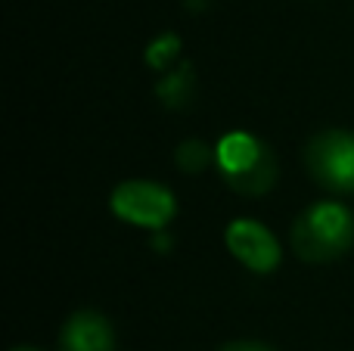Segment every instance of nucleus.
I'll return each mask as SVG.
<instances>
[{
  "label": "nucleus",
  "mask_w": 354,
  "mask_h": 351,
  "mask_svg": "<svg viewBox=\"0 0 354 351\" xmlns=\"http://www.w3.org/2000/svg\"><path fill=\"white\" fill-rule=\"evenodd\" d=\"M208 3H212V0H183V6H187L189 12H202Z\"/></svg>",
  "instance_id": "obj_11"
},
{
  "label": "nucleus",
  "mask_w": 354,
  "mask_h": 351,
  "mask_svg": "<svg viewBox=\"0 0 354 351\" xmlns=\"http://www.w3.org/2000/svg\"><path fill=\"white\" fill-rule=\"evenodd\" d=\"M289 243L292 252L308 265L342 258L354 246V211L336 199H320L292 221Z\"/></svg>",
  "instance_id": "obj_1"
},
{
  "label": "nucleus",
  "mask_w": 354,
  "mask_h": 351,
  "mask_svg": "<svg viewBox=\"0 0 354 351\" xmlns=\"http://www.w3.org/2000/svg\"><path fill=\"white\" fill-rule=\"evenodd\" d=\"M12 351H41V348H35V345H19V348H12Z\"/></svg>",
  "instance_id": "obj_12"
},
{
  "label": "nucleus",
  "mask_w": 354,
  "mask_h": 351,
  "mask_svg": "<svg viewBox=\"0 0 354 351\" xmlns=\"http://www.w3.org/2000/svg\"><path fill=\"white\" fill-rule=\"evenodd\" d=\"M224 246L243 267H249L258 277H268L280 267V243L277 236L255 218H233L224 230Z\"/></svg>",
  "instance_id": "obj_5"
},
{
  "label": "nucleus",
  "mask_w": 354,
  "mask_h": 351,
  "mask_svg": "<svg viewBox=\"0 0 354 351\" xmlns=\"http://www.w3.org/2000/svg\"><path fill=\"white\" fill-rule=\"evenodd\" d=\"M109 209L124 224L162 230L177 215V199L168 187L153 184V180H124L112 190Z\"/></svg>",
  "instance_id": "obj_3"
},
{
  "label": "nucleus",
  "mask_w": 354,
  "mask_h": 351,
  "mask_svg": "<svg viewBox=\"0 0 354 351\" xmlns=\"http://www.w3.org/2000/svg\"><path fill=\"white\" fill-rule=\"evenodd\" d=\"M305 165L320 187L354 193V134L339 128L320 131L305 146Z\"/></svg>",
  "instance_id": "obj_4"
},
{
  "label": "nucleus",
  "mask_w": 354,
  "mask_h": 351,
  "mask_svg": "<svg viewBox=\"0 0 354 351\" xmlns=\"http://www.w3.org/2000/svg\"><path fill=\"white\" fill-rule=\"evenodd\" d=\"M214 165L239 196H264L277 184V155L249 131H230L214 146Z\"/></svg>",
  "instance_id": "obj_2"
},
{
  "label": "nucleus",
  "mask_w": 354,
  "mask_h": 351,
  "mask_svg": "<svg viewBox=\"0 0 354 351\" xmlns=\"http://www.w3.org/2000/svg\"><path fill=\"white\" fill-rule=\"evenodd\" d=\"M177 53H180V37L171 35V31H165V35H159L153 44L147 47V66L156 68V72H168V68L174 66Z\"/></svg>",
  "instance_id": "obj_9"
},
{
  "label": "nucleus",
  "mask_w": 354,
  "mask_h": 351,
  "mask_svg": "<svg viewBox=\"0 0 354 351\" xmlns=\"http://www.w3.org/2000/svg\"><path fill=\"white\" fill-rule=\"evenodd\" d=\"M193 91H196V78L189 62H180L156 84V97L162 99L165 109H187L189 99H193Z\"/></svg>",
  "instance_id": "obj_7"
},
{
  "label": "nucleus",
  "mask_w": 354,
  "mask_h": 351,
  "mask_svg": "<svg viewBox=\"0 0 354 351\" xmlns=\"http://www.w3.org/2000/svg\"><path fill=\"white\" fill-rule=\"evenodd\" d=\"M59 351H115L112 323L100 311H75L62 323Z\"/></svg>",
  "instance_id": "obj_6"
},
{
  "label": "nucleus",
  "mask_w": 354,
  "mask_h": 351,
  "mask_svg": "<svg viewBox=\"0 0 354 351\" xmlns=\"http://www.w3.org/2000/svg\"><path fill=\"white\" fill-rule=\"evenodd\" d=\"M174 162L180 171L187 174H199L202 168L214 165V149H208L202 140H183L174 153Z\"/></svg>",
  "instance_id": "obj_8"
},
{
  "label": "nucleus",
  "mask_w": 354,
  "mask_h": 351,
  "mask_svg": "<svg viewBox=\"0 0 354 351\" xmlns=\"http://www.w3.org/2000/svg\"><path fill=\"white\" fill-rule=\"evenodd\" d=\"M218 351H277V348H270L268 342H255V339H239V342H227V345H221Z\"/></svg>",
  "instance_id": "obj_10"
}]
</instances>
